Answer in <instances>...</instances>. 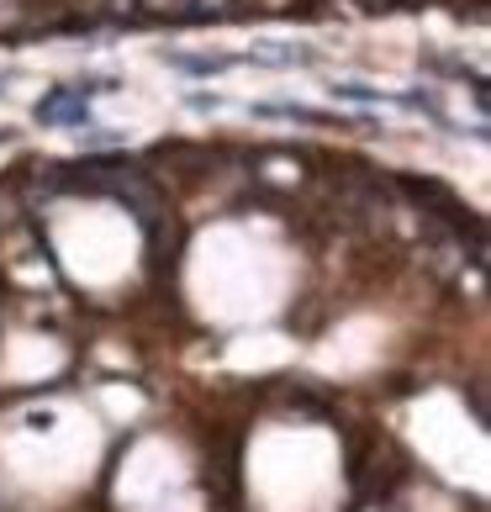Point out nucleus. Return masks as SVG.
<instances>
[{
    "mask_svg": "<svg viewBox=\"0 0 491 512\" xmlns=\"http://www.w3.org/2000/svg\"><path fill=\"white\" fill-rule=\"evenodd\" d=\"M90 117V96L85 90H53L48 101H37V122H85Z\"/></svg>",
    "mask_w": 491,
    "mask_h": 512,
    "instance_id": "1",
    "label": "nucleus"
}]
</instances>
